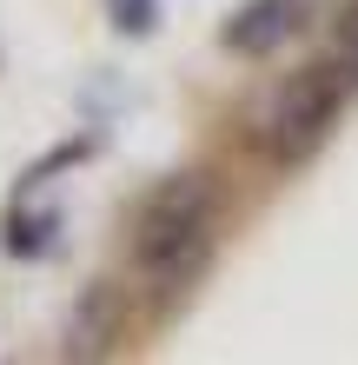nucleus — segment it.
<instances>
[{"label":"nucleus","mask_w":358,"mask_h":365,"mask_svg":"<svg viewBox=\"0 0 358 365\" xmlns=\"http://www.w3.org/2000/svg\"><path fill=\"white\" fill-rule=\"evenodd\" d=\"M299 14H305V0H246L219 40L246 60H265L272 47H285V34H299Z\"/></svg>","instance_id":"nucleus-4"},{"label":"nucleus","mask_w":358,"mask_h":365,"mask_svg":"<svg viewBox=\"0 0 358 365\" xmlns=\"http://www.w3.org/2000/svg\"><path fill=\"white\" fill-rule=\"evenodd\" d=\"M120 332H126V292L113 286V279H93L87 292H80V306L67 319V359H107L120 346Z\"/></svg>","instance_id":"nucleus-3"},{"label":"nucleus","mask_w":358,"mask_h":365,"mask_svg":"<svg viewBox=\"0 0 358 365\" xmlns=\"http://www.w3.org/2000/svg\"><path fill=\"white\" fill-rule=\"evenodd\" d=\"M133 259L159 286V299L186 292L206 272V259H213V186L199 173H173L166 186H153V200L139 206V226H133Z\"/></svg>","instance_id":"nucleus-1"},{"label":"nucleus","mask_w":358,"mask_h":365,"mask_svg":"<svg viewBox=\"0 0 358 365\" xmlns=\"http://www.w3.org/2000/svg\"><path fill=\"white\" fill-rule=\"evenodd\" d=\"M345 93H352V80L339 73V60H312V67L285 73L279 87L265 93L259 120H252V133H259L265 160H272V166H299V160H312V153L332 140V126H339Z\"/></svg>","instance_id":"nucleus-2"},{"label":"nucleus","mask_w":358,"mask_h":365,"mask_svg":"<svg viewBox=\"0 0 358 365\" xmlns=\"http://www.w3.org/2000/svg\"><path fill=\"white\" fill-rule=\"evenodd\" d=\"M113 27L120 34H146L153 27V0H113Z\"/></svg>","instance_id":"nucleus-6"},{"label":"nucleus","mask_w":358,"mask_h":365,"mask_svg":"<svg viewBox=\"0 0 358 365\" xmlns=\"http://www.w3.org/2000/svg\"><path fill=\"white\" fill-rule=\"evenodd\" d=\"M332 60H339V73L352 80V93H358V0H345V7H339V27H332Z\"/></svg>","instance_id":"nucleus-5"}]
</instances>
